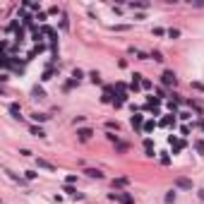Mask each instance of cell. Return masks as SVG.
<instances>
[{
    "label": "cell",
    "mask_w": 204,
    "mask_h": 204,
    "mask_svg": "<svg viewBox=\"0 0 204 204\" xmlns=\"http://www.w3.org/2000/svg\"><path fill=\"white\" fill-rule=\"evenodd\" d=\"M168 38H180V29H168Z\"/></svg>",
    "instance_id": "d6986e66"
},
{
    "label": "cell",
    "mask_w": 204,
    "mask_h": 204,
    "mask_svg": "<svg viewBox=\"0 0 204 204\" xmlns=\"http://www.w3.org/2000/svg\"><path fill=\"white\" fill-rule=\"evenodd\" d=\"M125 185H130L127 178H115V180H113V187H125Z\"/></svg>",
    "instance_id": "8fae6325"
},
{
    "label": "cell",
    "mask_w": 204,
    "mask_h": 204,
    "mask_svg": "<svg viewBox=\"0 0 204 204\" xmlns=\"http://www.w3.org/2000/svg\"><path fill=\"white\" fill-rule=\"evenodd\" d=\"M132 127H139V125H142V115H132Z\"/></svg>",
    "instance_id": "7402d4cb"
},
{
    "label": "cell",
    "mask_w": 204,
    "mask_h": 204,
    "mask_svg": "<svg viewBox=\"0 0 204 204\" xmlns=\"http://www.w3.org/2000/svg\"><path fill=\"white\" fill-rule=\"evenodd\" d=\"M106 137H108V142H113V144H118V142H120V137H118V135H113V132H106Z\"/></svg>",
    "instance_id": "44dd1931"
},
{
    "label": "cell",
    "mask_w": 204,
    "mask_h": 204,
    "mask_svg": "<svg viewBox=\"0 0 204 204\" xmlns=\"http://www.w3.org/2000/svg\"><path fill=\"white\" fill-rule=\"evenodd\" d=\"M149 58H154V60H156V63H163V60H166V58H163V53H161V51H151V53H149Z\"/></svg>",
    "instance_id": "5bb4252c"
},
{
    "label": "cell",
    "mask_w": 204,
    "mask_h": 204,
    "mask_svg": "<svg viewBox=\"0 0 204 204\" xmlns=\"http://www.w3.org/2000/svg\"><path fill=\"white\" fill-rule=\"evenodd\" d=\"M72 79H77V82H82V79H84V72L79 70V67H74V70H72Z\"/></svg>",
    "instance_id": "e0dca14e"
},
{
    "label": "cell",
    "mask_w": 204,
    "mask_h": 204,
    "mask_svg": "<svg viewBox=\"0 0 204 204\" xmlns=\"http://www.w3.org/2000/svg\"><path fill=\"white\" fill-rule=\"evenodd\" d=\"M31 96H34V99H38V101H41V99H46V91H43V89H41V86H34V89H31Z\"/></svg>",
    "instance_id": "52a82bcc"
},
{
    "label": "cell",
    "mask_w": 204,
    "mask_h": 204,
    "mask_svg": "<svg viewBox=\"0 0 204 204\" xmlns=\"http://www.w3.org/2000/svg\"><path fill=\"white\" fill-rule=\"evenodd\" d=\"M89 79H91L94 84H101V72H99V70H91V72H89Z\"/></svg>",
    "instance_id": "30bf717a"
},
{
    "label": "cell",
    "mask_w": 204,
    "mask_h": 204,
    "mask_svg": "<svg viewBox=\"0 0 204 204\" xmlns=\"http://www.w3.org/2000/svg\"><path fill=\"white\" fill-rule=\"evenodd\" d=\"M36 163H38V168H46V171H55V166H53L51 161H46V158H36Z\"/></svg>",
    "instance_id": "ba28073f"
},
{
    "label": "cell",
    "mask_w": 204,
    "mask_h": 204,
    "mask_svg": "<svg viewBox=\"0 0 204 204\" xmlns=\"http://www.w3.org/2000/svg\"><path fill=\"white\" fill-rule=\"evenodd\" d=\"M139 86H142V84H135V82H132V84H130V91L137 94V91H139Z\"/></svg>",
    "instance_id": "1f68e13d"
},
{
    "label": "cell",
    "mask_w": 204,
    "mask_h": 204,
    "mask_svg": "<svg viewBox=\"0 0 204 204\" xmlns=\"http://www.w3.org/2000/svg\"><path fill=\"white\" fill-rule=\"evenodd\" d=\"M48 79H53V70L48 67L46 72H43V77H41V82H48Z\"/></svg>",
    "instance_id": "ffe728a7"
},
{
    "label": "cell",
    "mask_w": 204,
    "mask_h": 204,
    "mask_svg": "<svg viewBox=\"0 0 204 204\" xmlns=\"http://www.w3.org/2000/svg\"><path fill=\"white\" fill-rule=\"evenodd\" d=\"M161 163H163V166H168V163H171V156H166V154H163V156H161Z\"/></svg>",
    "instance_id": "4dcf8cb0"
},
{
    "label": "cell",
    "mask_w": 204,
    "mask_h": 204,
    "mask_svg": "<svg viewBox=\"0 0 204 204\" xmlns=\"http://www.w3.org/2000/svg\"><path fill=\"white\" fill-rule=\"evenodd\" d=\"M127 5H130L132 10H135V7H139V10H147V7H149V2H147V0H139V2H127Z\"/></svg>",
    "instance_id": "4fadbf2b"
},
{
    "label": "cell",
    "mask_w": 204,
    "mask_h": 204,
    "mask_svg": "<svg viewBox=\"0 0 204 204\" xmlns=\"http://www.w3.org/2000/svg\"><path fill=\"white\" fill-rule=\"evenodd\" d=\"M142 86H144V89H151L154 84H151V79H142Z\"/></svg>",
    "instance_id": "4316f807"
},
{
    "label": "cell",
    "mask_w": 204,
    "mask_h": 204,
    "mask_svg": "<svg viewBox=\"0 0 204 204\" xmlns=\"http://www.w3.org/2000/svg\"><path fill=\"white\" fill-rule=\"evenodd\" d=\"M161 84H166V86H175L178 84V77L173 70H163V74H161Z\"/></svg>",
    "instance_id": "6da1fadb"
},
{
    "label": "cell",
    "mask_w": 204,
    "mask_h": 204,
    "mask_svg": "<svg viewBox=\"0 0 204 204\" xmlns=\"http://www.w3.org/2000/svg\"><path fill=\"white\" fill-rule=\"evenodd\" d=\"M192 89H197V91H204V84H202V82H192Z\"/></svg>",
    "instance_id": "484cf974"
},
{
    "label": "cell",
    "mask_w": 204,
    "mask_h": 204,
    "mask_svg": "<svg viewBox=\"0 0 204 204\" xmlns=\"http://www.w3.org/2000/svg\"><path fill=\"white\" fill-rule=\"evenodd\" d=\"M65 183H67V185H72V183H77V175H67V178H65Z\"/></svg>",
    "instance_id": "f1b7e54d"
},
{
    "label": "cell",
    "mask_w": 204,
    "mask_h": 204,
    "mask_svg": "<svg viewBox=\"0 0 204 204\" xmlns=\"http://www.w3.org/2000/svg\"><path fill=\"white\" fill-rule=\"evenodd\" d=\"M195 149H197V151H199V154L204 156V142H202V139H195Z\"/></svg>",
    "instance_id": "ac0fdd59"
},
{
    "label": "cell",
    "mask_w": 204,
    "mask_h": 204,
    "mask_svg": "<svg viewBox=\"0 0 204 204\" xmlns=\"http://www.w3.org/2000/svg\"><path fill=\"white\" fill-rule=\"evenodd\" d=\"M144 149H147V156H154V142L151 139H144Z\"/></svg>",
    "instance_id": "9a60e30c"
},
{
    "label": "cell",
    "mask_w": 204,
    "mask_h": 204,
    "mask_svg": "<svg viewBox=\"0 0 204 204\" xmlns=\"http://www.w3.org/2000/svg\"><path fill=\"white\" fill-rule=\"evenodd\" d=\"M197 195H199V199H202V202H204V187H202V190H199V192H197Z\"/></svg>",
    "instance_id": "836d02e7"
},
{
    "label": "cell",
    "mask_w": 204,
    "mask_h": 204,
    "mask_svg": "<svg viewBox=\"0 0 204 204\" xmlns=\"http://www.w3.org/2000/svg\"><path fill=\"white\" fill-rule=\"evenodd\" d=\"M24 178H27V180H36V173H34V171H27V175H24Z\"/></svg>",
    "instance_id": "83f0119b"
},
{
    "label": "cell",
    "mask_w": 204,
    "mask_h": 204,
    "mask_svg": "<svg viewBox=\"0 0 204 204\" xmlns=\"http://www.w3.org/2000/svg\"><path fill=\"white\" fill-rule=\"evenodd\" d=\"M175 187H180V190H192V180H187V178H175Z\"/></svg>",
    "instance_id": "3957f363"
},
{
    "label": "cell",
    "mask_w": 204,
    "mask_h": 204,
    "mask_svg": "<svg viewBox=\"0 0 204 204\" xmlns=\"http://www.w3.org/2000/svg\"><path fill=\"white\" fill-rule=\"evenodd\" d=\"M31 118H34L36 122H46L51 115H46V113H31Z\"/></svg>",
    "instance_id": "7c38bea8"
},
{
    "label": "cell",
    "mask_w": 204,
    "mask_h": 204,
    "mask_svg": "<svg viewBox=\"0 0 204 204\" xmlns=\"http://www.w3.org/2000/svg\"><path fill=\"white\" fill-rule=\"evenodd\" d=\"M190 5H195V7H204V0H197V2H192V0H190Z\"/></svg>",
    "instance_id": "d6a6232c"
},
{
    "label": "cell",
    "mask_w": 204,
    "mask_h": 204,
    "mask_svg": "<svg viewBox=\"0 0 204 204\" xmlns=\"http://www.w3.org/2000/svg\"><path fill=\"white\" fill-rule=\"evenodd\" d=\"M171 122H175V118H171V115H168V118H163V120H161V125L166 127V125H171Z\"/></svg>",
    "instance_id": "d4e9b609"
},
{
    "label": "cell",
    "mask_w": 204,
    "mask_h": 204,
    "mask_svg": "<svg viewBox=\"0 0 204 204\" xmlns=\"http://www.w3.org/2000/svg\"><path fill=\"white\" fill-rule=\"evenodd\" d=\"M156 94H158V99H166V91H163L161 86H156Z\"/></svg>",
    "instance_id": "f546056e"
},
{
    "label": "cell",
    "mask_w": 204,
    "mask_h": 204,
    "mask_svg": "<svg viewBox=\"0 0 204 204\" xmlns=\"http://www.w3.org/2000/svg\"><path fill=\"white\" fill-rule=\"evenodd\" d=\"M168 31L166 29H161V27H154V36H166Z\"/></svg>",
    "instance_id": "603a6c76"
},
{
    "label": "cell",
    "mask_w": 204,
    "mask_h": 204,
    "mask_svg": "<svg viewBox=\"0 0 204 204\" xmlns=\"http://www.w3.org/2000/svg\"><path fill=\"white\" fill-rule=\"evenodd\" d=\"M166 202H175V190H171V192L166 195Z\"/></svg>",
    "instance_id": "cb8c5ba5"
},
{
    "label": "cell",
    "mask_w": 204,
    "mask_h": 204,
    "mask_svg": "<svg viewBox=\"0 0 204 204\" xmlns=\"http://www.w3.org/2000/svg\"><path fill=\"white\" fill-rule=\"evenodd\" d=\"M29 132H31V135H34V137H41V139L46 137V132L41 130V127H36V125H31V127H29Z\"/></svg>",
    "instance_id": "9c48e42d"
},
{
    "label": "cell",
    "mask_w": 204,
    "mask_h": 204,
    "mask_svg": "<svg viewBox=\"0 0 204 204\" xmlns=\"http://www.w3.org/2000/svg\"><path fill=\"white\" fill-rule=\"evenodd\" d=\"M101 101H103V103H113V101H115V99H113V86H106V89H103Z\"/></svg>",
    "instance_id": "277c9868"
},
{
    "label": "cell",
    "mask_w": 204,
    "mask_h": 204,
    "mask_svg": "<svg viewBox=\"0 0 204 204\" xmlns=\"http://www.w3.org/2000/svg\"><path fill=\"white\" fill-rule=\"evenodd\" d=\"M106 130H108V132H113V130L118 132V130H120V125H118V120H108V122H106Z\"/></svg>",
    "instance_id": "2e32d148"
},
{
    "label": "cell",
    "mask_w": 204,
    "mask_h": 204,
    "mask_svg": "<svg viewBox=\"0 0 204 204\" xmlns=\"http://www.w3.org/2000/svg\"><path fill=\"white\" fill-rule=\"evenodd\" d=\"M7 111L12 113V118H22V106H19V103H10Z\"/></svg>",
    "instance_id": "8992f818"
},
{
    "label": "cell",
    "mask_w": 204,
    "mask_h": 204,
    "mask_svg": "<svg viewBox=\"0 0 204 204\" xmlns=\"http://www.w3.org/2000/svg\"><path fill=\"white\" fill-rule=\"evenodd\" d=\"M77 135H79V139H82V142H86V139H91L94 130H91V127H82V130H77Z\"/></svg>",
    "instance_id": "5b68a950"
},
{
    "label": "cell",
    "mask_w": 204,
    "mask_h": 204,
    "mask_svg": "<svg viewBox=\"0 0 204 204\" xmlns=\"http://www.w3.org/2000/svg\"><path fill=\"white\" fill-rule=\"evenodd\" d=\"M84 175H89V178H96V180H103V173L99 171V168H84Z\"/></svg>",
    "instance_id": "7a4b0ae2"
}]
</instances>
